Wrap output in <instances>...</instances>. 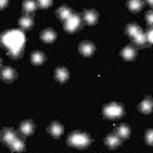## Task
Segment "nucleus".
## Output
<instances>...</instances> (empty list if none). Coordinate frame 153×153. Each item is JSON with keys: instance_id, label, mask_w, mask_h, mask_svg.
I'll list each match as a JSON object with an SVG mask.
<instances>
[{"instance_id": "nucleus-1", "label": "nucleus", "mask_w": 153, "mask_h": 153, "mask_svg": "<svg viewBox=\"0 0 153 153\" xmlns=\"http://www.w3.org/2000/svg\"><path fill=\"white\" fill-rule=\"evenodd\" d=\"M3 45L9 49H22L23 43H25V35L22 31H9L3 35L2 38Z\"/></svg>"}, {"instance_id": "nucleus-2", "label": "nucleus", "mask_w": 153, "mask_h": 153, "mask_svg": "<svg viewBox=\"0 0 153 153\" xmlns=\"http://www.w3.org/2000/svg\"><path fill=\"white\" fill-rule=\"evenodd\" d=\"M69 144L83 149V147H87L89 144H91V138H89L87 135H84V133H72L69 136Z\"/></svg>"}, {"instance_id": "nucleus-3", "label": "nucleus", "mask_w": 153, "mask_h": 153, "mask_svg": "<svg viewBox=\"0 0 153 153\" xmlns=\"http://www.w3.org/2000/svg\"><path fill=\"white\" fill-rule=\"evenodd\" d=\"M104 115L107 118H118L123 115V107L117 103H112V104L104 107Z\"/></svg>"}, {"instance_id": "nucleus-4", "label": "nucleus", "mask_w": 153, "mask_h": 153, "mask_svg": "<svg viewBox=\"0 0 153 153\" xmlns=\"http://www.w3.org/2000/svg\"><path fill=\"white\" fill-rule=\"evenodd\" d=\"M80 26V17L78 16H71L66 22H65V29L68 31V32H74L76 28Z\"/></svg>"}, {"instance_id": "nucleus-5", "label": "nucleus", "mask_w": 153, "mask_h": 153, "mask_svg": "<svg viewBox=\"0 0 153 153\" xmlns=\"http://www.w3.org/2000/svg\"><path fill=\"white\" fill-rule=\"evenodd\" d=\"M94 51H95V46H94L92 43H89V42H83V43L80 45V52H81L83 55H86V57L92 55Z\"/></svg>"}, {"instance_id": "nucleus-6", "label": "nucleus", "mask_w": 153, "mask_h": 153, "mask_svg": "<svg viewBox=\"0 0 153 153\" xmlns=\"http://www.w3.org/2000/svg\"><path fill=\"white\" fill-rule=\"evenodd\" d=\"M139 110H141L143 113H150L153 110V100L147 97L144 101H141V104H139Z\"/></svg>"}, {"instance_id": "nucleus-7", "label": "nucleus", "mask_w": 153, "mask_h": 153, "mask_svg": "<svg viewBox=\"0 0 153 153\" xmlns=\"http://www.w3.org/2000/svg\"><path fill=\"white\" fill-rule=\"evenodd\" d=\"M55 78H57L60 83H65V81L69 78V72H68V69H65V68H58V69H55Z\"/></svg>"}, {"instance_id": "nucleus-8", "label": "nucleus", "mask_w": 153, "mask_h": 153, "mask_svg": "<svg viewBox=\"0 0 153 153\" xmlns=\"http://www.w3.org/2000/svg\"><path fill=\"white\" fill-rule=\"evenodd\" d=\"M120 143H121V138L118 136V133H117V135H109V136L106 138V144H107L110 149L118 147V146H120Z\"/></svg>"}, {"instance_id": "nucleus-9", "label": "nucleus", "mask_w": 153, "mask_h": 153, "mask_svg": "<svg viewBox=\"0 0 153 153\" xmlns=\"http://www.w3.org/2000/svg\"><path fill=\"white\" fill-rule=\"evenodd\" d=\"M84 20H86L87 25H95L97 20H98L97 12H95V11H86V12H84Z\"/></svg>"}, {"instance_id": "nucleus-10", "label": "nucleus", "mask_w": 153, "mask_h": 153, "mask_svg": "<svg viewBox=\"0 0 153 153\" xmlns=\"http://www.w3.org/2000/svg\"><path fill=\"white\" fill-rule=\"evenodd\" d=\"M49 132H51V135H52V136L58 138L63 133V126L58 124V123H52V124H51V127H49Z\"/></svg>"}, {"instance_id": "nucleus-11", "label": "nucleus", "mask_w": 153, "mask_h": 153, "mask_svg": "<svg viewBox=\"0 0 153 153\" xmlns=\"http://www.w3.org/2000/svg\"><path fill=\"white\" fill-rule=\"evenodd\" d=\"M55 32L52 31V29H46V31H43L42 32V40L43 42H46V43H51V42H54L55 40Z\"/></svg>"}, {"instance_id": "nucleus-12", "label": "nucleus", "mask_w": 153, "mask_h": 153, "mask_svg": "<svg viewBox=\"0 0 153 153\" xmlns=\"http://www.w3.org/2000/svg\"><path fill=\"white\" fill-rule=\"evenodd\" d=\"M2 78H3L5 81L14 80V78H16V72H14V69H11V68H3V71H2Z\"/></svg>"}, {"instance_id": "nucleus-13", "label": "nucleus", "mask_w": 153, "mask_h": 153, "mask_svg": "<svg viewBox=\"0 0 153 153\" xmlns=\"http://www.w3.org/2000/svg\"><path fill=\"white\" fill-rule=\"evenodd\" d=\"M20 130H22V133L23 135H31L32 133V130H34V124L31 123V121H25V123H22V126H20Z\"/></svg>"}, {"instance_id": "nucleus-14", "label": "nucleus", "mask_w": 153, "mask_h": 153, "mask_svg": "<svg viewBox=\"0 0 153 153\" xmlns=\"http://www.w3.org/2000/svg\"><path fill=\"white\" fill-rule=\"evenodd\" d=\"M121 55H123L126 60H133V58L136 57V52H135V49H133V48H129V46H127V48L123 49Z\"/></svg>"}, {"instance_id": "nucleus-15", "label": "nucleus", "mask_w": 153, "mask_h": 153, "mask_svg": "<svg viewBox=\"0 0 153 153\" xmlns=\"http://www.w3.org/2000/svg\"><path fill=\"white\" fill-rule=\"evenodd\" d=\"M118 136L121 138V139H126V138H129V135H130V129L127 127L126 124H121L120 127H118Z\"/></svg>"}, {"instance_id": "nucleus-16", "label": "nucleus", "mask_w": 153, "mask_h": 153, "mask_svg": "<svg viewBox=\"0 0 153 153\" xmlns=\"http://www.w3.org/2000/svg\"><path fill=\"white\" fill-rule=\"evenodd\" d=\"M2 138H3V141H5L6 144H9V146H11V144L17 139V138H16V135H14V132H11V130H5Z\"/></svg>"}, {"instance_id": "nucleus-17", "label": "nucleus", "mask_w": 153, "mask_h": 153, "mask_svg": "<svg viewBox=\"0 0 153 153\" xmlns=\"http://www.w3.org/2000/svg\"><path fill=\"white\" fill-rule=\"evenodd\" d=\"M126 32L129 34L130 37H135V35H138L139 32H141V28L138 26V25H135V23H130L129 26H127V29H126Z\"/></svg>"}, {"instance_id": "nucleus-18", "label": "nucleus", "mask_w": 153, "mask_h": 153, "mask_svg": "<svg viewBox=\"0 0 153 153\" xmlns=\"http://www.w3.org/2000/svg\"><path fill=\"white\" fill-rule=\"evenodd\" d=\"M127 6H129V9H132V11H139L143 8V2L141 0H129V2H127Z\"/></svg>"}, {"instance_id": "nucleus-19", "label": "nucleus", "mask_w": 153, "mask_h": 153, "mask_svg": "<svg viewBox=\"0 0 153 153\" xmlns=\"http://www.w3.org/2000/svg\"><path fill=\"white\" fill-rule=\"evenodd\" d=\"M71 16H72V14H71V9H69V8H66V6H61V8L58 9V17H60V19H63L65 22H66V20H68Z\"/></svg>"}, {"instance_id": "nucleus-20", "label": "nucleus", "mask_w": 153, "mask_h": 153, "mask_svg": "<svg viewBox=\"0 0 153 153\" xmlns=\"http://www.w3.org/2000/svg\"><path fill=\"white\" fill-rule=\"evenodd\" d=\"M35 8H37V3L34 0H25V3H23L25 12H32V11H35Z\"/></svg>"}, {"instance_id": "nucleus-21", "label": "nucleus", "mask_w": 153, "mask_h": 153, "mask_svg": "<svg viewBox=\"0 0 153 153\" xmlns=\"http://www.w3.org/2000/svg\"><path fill=\"white\" fill-rule=\"evenodd\" d=\"M31 61L34 63V65H42V63L45 61V55L42 52H34L31 55Z\"/></svg>"}, {"instance_id": "nucleus-22", "label": "nucleus", "mask_w": 153, "mask_h": 153, "mask_svg": "<svg viewBox=\"0 0 153 153\" xmlns=\"http://www.w3.org/2000/svg\"><path fill=\"white\" fill-rule=\"evenodd\" d=\"M133 40H135L138 45H146V42H147V35H144V34H143V31H141L138 35H135V37H133Z\"/></svg>"}, {"instance_id": "nucleus-23", "label": "nucleus", "mask_w": 153, "mask_h": 153, "mask_svg": "<svg viewBox=\"0 0 153 153\" xmlns=\"http://www.w3.org/2000/svg\"><path fill=\"white\" fill-rule=\"evenodd\" d=\"M20 26L25 28V29L31 28V26H32V20H31L29 17H22V19H20Z\"/></svg>"}, {"instance_id": "nucleus-24", "label": "nucleus", "mask_w": 153, "mask_h": 153, "mask_svg": "<svg viewBox=\"0 0 153 153\" xmlns=\"http://www.w3.org/2000/svg\"><path fill=\"white\" fill-rule=\"evenodd\" d=\"M11 147H12V150H14V152H22V150L25 149V147H23V143L19 141V139H16V141L11 144Z\"/></svg>"}, {"instance_id": "nucleus-25", "label": "nucleus", "mask_w": 153, "mask_h": 153, "mask_svg": "<svg viewBox=\"0 0 153 153\" xmlns=\"http://www.w3.org/2000/svg\"><path fill=\"white\" fill-rule=\"evenodd\" d=\"M52 5V0H38V6L40 8H48Z\"/></svg>"}, {"instance_id": "nucleus-26", "label": "nucleus", "mask_w": 153, "mask_h": 153, "mask_svg": "<svg viewBox=\"0 0 153 153\" xmlns=\"http://www.w3.org/2000/svg\"><path fill=\"white\" fill-rule=\"evenodd\" d=\"M146 141H147V144L153 146V130H149L146 133Z\"/></svg>"}, {"instance_id": "nucleus-27", "label": "nucleus", "mask_w": 153, "mask_h": 153, "mask_svg": "<svg viewBox=\"0 0 153 153\" xmlns=\"http://www.w3.org/2000/svg\"><path fill=\"white\" fill-rule=\"evenodd\" d=\"M147 42H150L152 45H153V28L149 31V34H147Z\"/></svg>"}, {"instance_id": "nucleus-28", "label": "nucleus", "mask_w": 153, "mask_h": 153, "mask_svg": "<svg viewBox=\"0 0 153 153\" xmlns=\"http://www.w3.org/2000/svg\"><path fill=\"white\" fill-rule=\"evenodd\" d=\"M147 22H149V25H152V26H153V11L147 14Z\"/></svg>"}, {"instance_id": "nucleus-29", "label": "nucleus", "mask_w": 153, "mask_h": 153, "mask_svg": "<svg viewBox=\"0 0 153 153\" xmlns=\"http://www.w3.org/2000/svg\"><path fill=\"white\" fill-rule=\"evenodd\" d=\"M8 3V0H2V2H0V6H2V8H5V5Z\"/></svg>"}, {"instance_id": "nucleus-30", "label": "nucleus", "mask_w": 153, "mask_h": 153, "mask_svg": "<svg viewBox=\"0 0 153 153\" xmlns=\"http://www.w3.org/2000/svg\"><path fill=\"white\" fill-rule=\"evenodd\" d=\"M147 3H149V5H152V6H153V0H147Z\"/></svg>"}]
</instances>
